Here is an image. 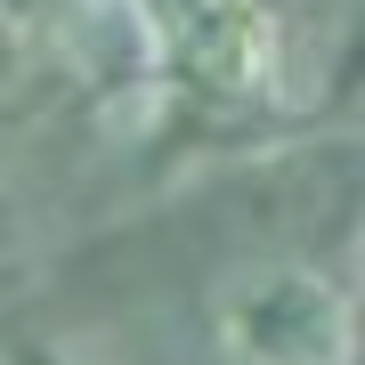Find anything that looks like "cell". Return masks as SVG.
<instances>
[{"label":"cell","mask_w":365,"mask_h":365,"mask_svg":"<svg viewBox=\"0 0 365 365\" xmlns=\"http://www.w3.org/2000/svg\"><path fill=\"white\" fill-rule=\"evenodd\" d=\"M220 349L235 365H357V300L325 268L276 260L220 300Z\"/></svg>","instance_id":"obj_1"},{"label":"cell","mask_w":365,"mask_h":365,"mask_svg":"<svg viewBox=\"0 0 365 365\" xmlns=\"http://www.w3.org/2000/svg\"><path fill=\"white\" fill-rule=\"evenodd\" d=\"M155 66L170 90L203 106H252L284 81V25L268 16V0H203L187 25L155 41Z\"/></svg>","instance_id":"obj_2"},{"label":"cell","mask_w":365,"mask_h":365,"mask_svg":"<svg viewBox=\"0 0 365 365\" xmlns=\"http://www.w3.org/2000/svg\"><path fill=\"white\" fill-rule=\"evenodd\" d=\"M98 0H0V16H9V25H81V16H90Z\"/></svg>","instance_id":"obj_3"},{"label":"cell","mask_w":365,"mask_h":365,"mask_svg":"<svg viewBox=\"0 0 365 365\" xmlns=\"http://www.w3.org/2000/svg\"><path fill=\"white\" fill-rule=\"evenodd\" d=\"M0 365H73V357H66V349H41V341H25V349H9Z\"/></svg>","instance_id":"obj_4"}]
</instances>
